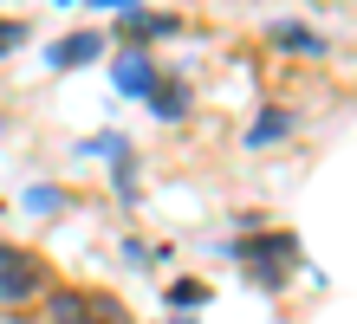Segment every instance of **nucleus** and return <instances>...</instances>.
<instances>
[{"instance_id": "nucleus-1", "label": "nucleus", "mask_w": 357, "mask_h": 324, "mask_svg": "<svg viewBox=\"0 0 357 324\" xmlns=\"http://www.w3.org/2000/svg\"><path fill=\"white\" fill-rule=\"evenodd\" d=\"M241 259L247 272H254V286H266V292H280L286 286V272H299L305 259H299V240H292V233H260V240H234L227 247Z\"/></svg>"}, {"instance_id": "nucleus-2", "label": "nucleus", "mask_w": 357, "mask_h": 324, "mask_svg": "<svg viewBox=\"0 0 357 324\" xmlns=\"http://www.w3.org/2000/svg\"><path fill=\"white\" fill-rule=\"evenodd\" d=\"M46 292V266H39L33 253H20L0 240V311H20V305H33V298Z\"/></svg>"}, {"instance_id": "nucleus-3", "label": "nucleus", "mask_w": 357, "mask_h": 324, "mask_svg": "<svg viewBox=\"0 0 357 324\" xmlns=\"http://www.w3.org/2000/svg\"><path fill=\"white\" fill-rule=\"evenodd\" d=\"M111 84H117V98H143V104H150V98L162 91V65L150 59V46H117Z\"/></svg>"}, {"instance_id": "nucleus-4", "label": "nucleus", "mask_w": 357, "mask_h": 324, "mask_svg": "<svg viewBox=\"0 0 357 324\" xmlns=\"http://www.w3.org/2000/svg\"><path fill=\"white\" fill-rule=\"evenodd\" d=\"M46 318L52 324H130L123 305H117V298H104V292H52Z\"/></svg>"}, {"instance_id": "nucleus-5", "label": "nucleus", "mask_w": 357, "mask_h": 324, "mask_svg": "<svg viewBox=\"0 0 357 324\" xmlns=\"http://www.w3.org/2000/svg\"><path fill=\"white\" fill-rule=\"evenodd\" d=\"M98 52H104L98 33H72V39H59V46H46V65L52 72H78V65H91Z\"/></svg>"}, {"instance_id": "nucleus-6", "label": "nucleus", "mask_w": 357, "mask_h": 324, "mask_svg": "<svg viewBox=\"0 0 357 324\" xmlns=\"http://www.w3.org/2000/svg\"><path fill=\"white\" fill-rule=\"evenodd\" d=\"M182 26L176 13H150V7H137V13H123V46H137V39H169Z\"/></svg>"}, {"instance_id": "nucleus-7", "label": "nucleus", "mask_w": 357, "mask_h": 324, "mask_svg": "<svg viewBox=\"0 0 357 324\" xmlns=\"http://www.w3.org/2000/svg\"><path fill=\"white\" fill-rule=\"evenodd\" d=\"M266 39H273V46H286V52H299V59H319L325 52V39L312 33V26H292V20H273Z\"/></svg>"}, {"instance_id": "nucleus-8", "label": "nucleus", "mask_w": 357, "mask_h": 324, "mask_svg": "<svg viewBox=\"0 0 357 324\" xmlns=\"http://www.w3.org/2000/svg\"><path fill=\"white\" fill-rule=\"evenodd\" d=\"M150 111H156L162 123H176V117H188V84H182V78H162V91L150 98Z\"/></svg>"}, {"instance_id": "nucleus-9", "label": "nucleus", "mask_w": 357, "mask_h": 324, "mask_svg": "<svg viewBox=\"0 0 357 324\" xmlns=\"http://www.w3.org/2000/svg\"><path fill=\"white\" fill-rule=\"evenodd\" d=\"M286 130H292V117H286V111H260L254 123H247V149H266V143H280Z\"/></svg>"}, {"instance_id": "nucleus-10", "label": "nucleus", "mask_w": 357, "mask_h": 324, "mask_svg": "<svg viewBox=\"0 0 357 324\" xmlns=\"http://www.w3.org/2000/svg\"><path fill=\"white\" fill-rule=\"evenodd\" d=\"M202 298H208V286H202V279H176V286H169V311H202Z\"/></svg>"}, {"instance_id": "nucleus-11", "label": "nucleus", "mask_w": 357, "mask_h": 324, "mask_svg": "<svg viewBox=\"0 0 357 324\" xmlns=\"http://www.w3.org/2000/svg\"><path fill=\"white\" fill-rule=\"evenodd\" d=\"M13 46H26V20H0V59H7Z\"/></svg>"}, {"instance_id": "nucleus-12", "label": "nucleus", "mask_w": 357, "mask_h": 324, "mask_svg": "<svg viewBox=\"0 0 357 324\" xmlns=\"http://www.w3.org/2000/svg\"><path fill=\"white\" fill-rule=\"evenodd\" d=\"M26 208H33V214H52V208H59V188H33Z\"/></svg>"}, {"instance_id": "nucleus-13", "label": "nucleus", "mask_w": 357, "mask_h": 324, "mask_svg": "<svg viewBox=\"0 0 357 324\" xmlns=\"http://www.w3.org/2000/svg\"><path fill=\"white\" fill-rule=\"evenodd\" d=\"M98 7H117V13H137L143 0H98Z\"/></svg>"}, {"instance_id": "nucleus-14", "label": "nucleus", "mask_w": 357, "mask_h": 324, "mask_svg": "<svg viewBox=\"0 0 357 324\" xmlns=\"http://www.w3.org/2000/svg\"><path fill=\"white\" fill-rule=\"evenodd\" d=\"M0 7H7V0H0Z\"/></svg>"}]
</instances>
